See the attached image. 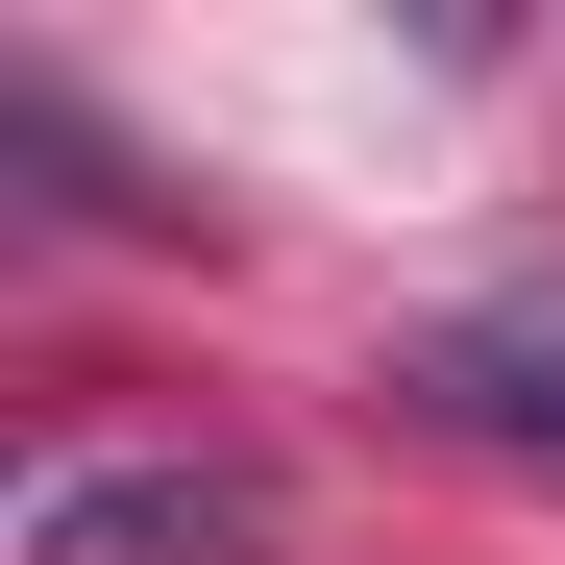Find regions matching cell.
<instances>
[{"label": "cell", "instance_id": "cell-1", "mask_svg": "<svg viewBox=\"0 0 565 565\" xmlns=\"http://www.w3.org/2000/svg\"><path fill=\"white\" fill-rule=\"evenodd\" d=\"M418 394H443L467 443H516V467H565V320H467V344H418Z\"/></svg>", "mask_w": 565, "mask_h": 565}, {"label": "cell", "instance_id": "cell-2", "mask_svg": "<svg viewBox=\"0 0 565 565\" xmlns=\"http://www.w3.org/2000/svg\"><path fill=\"white\" fill-rule=\"evenodd\" d=\"M124 541H246V492H50V565H124Z\"/></svg>", "mask_w": 565, "mask_h": 565}]
</instances>
